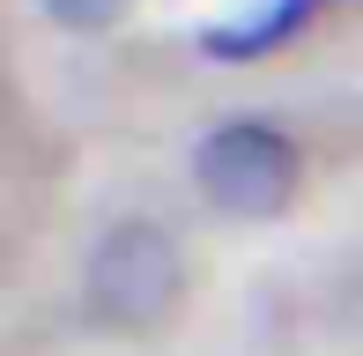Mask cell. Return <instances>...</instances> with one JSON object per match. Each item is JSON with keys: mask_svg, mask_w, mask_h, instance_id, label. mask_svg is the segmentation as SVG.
<instances>
[{"mask_svg": "<svg viewBox=\"0 0 363 356\" xmlns=\"http://www.w3.org/2000/svg\"><path fill=\"white\" fill-rule=\"evenodd\" d=\"M178 289H186V260H178V238L148 216H119L104 238L89 245V267H82V297H89L96 327L119 334H148L171 319Z\"/></svg>", "mask_w": 363, "mask_h": 356, "instance_id": "cell-1", "label": "cell"}, {"mask_svg": "<svg viewBox=\"0 0 363 356\" xmlns=\"http://www.w3.org/2000/svg\"><path fill=\"white\" fill-rule=\"evenodd\" d=\"M296 178H304V156H296L289 134L259 119H230L193 149V186L216 216H238V223H267L296 201Z\"/></svg>", "mask_w": 363, "mask_h": 356, "instance_id": "cell-2", "label": "cell"}, {"mask_svg": "<svg viewBox=\"0 0 363 356\" xmlns=\"http://www.w3.org/2000/svg\"><path fill=\"white\" fill-rule=\"evenodd\" d=\"M311 8H319V0H259V8L238 15V23L201 30V52H216V60H252V52H267V45H282Z\"/></svg>", "mask_w": 363, "mask_h": 356, "instance_id": "cell-3", "label": "cell"}, {"mask_svg": "<svg viewBox=\"0 0 363 356\" xmlns=\"http://www.w3.org/2000/svg\"><path fill=\"white\" fill-rule=\"evenodd\" d=\"M38 8L52 15L60 30H104V23L126 15V0H38Z\"/></svg>", "mask_w": 363, "mask_h": 356, "instance_id": "cell-4", "label": "cell"}]
</instances>
